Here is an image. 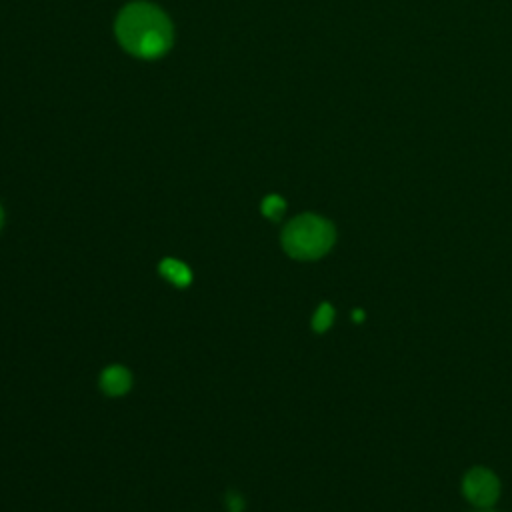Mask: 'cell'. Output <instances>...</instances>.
<instances>
[{"label": "cell", "mask_w": 512, "mask_h": 512, "mask_svg": "<svg viewBox=\"0 0 512 512\" xmlns=\"http://www.w3.org/2000/svg\"><path fill=\"white\" fill-rule=\"evenodd\" d=\"M132 376L124 366H108L100 376V388L108 396H122L130 390Z\"/></svg>", "instance_id": "obj_4"}, {"label": "cell", "mask_w": 512, "mask_h": 512, "mask_svg": "<svg viewBox=\"0 0 512 512\" xmlns=\"http://www.w3.org/2000/svg\"><path fill=\"white\" fill-rule=\"evenodd\" d=\"M118 44L132 56L154 60L164 56L172 46V22L164 10L150 2L126 4L114 22Z\"/></svg>", "instance_id": "obj_1"}, {"label": "cell", "mask_w": 512, "mask_h": 512, "mask_svg": "<svg viewBox=\"0 0 512 512\" xmlns=\"http://www.w3.org/2000/svg\"><path fill=\"white\" fill-rule=\"evenodd\" d=\"M462 486H464L466 498L480 508L490 506L498 498V492H500L498 478L486 468H472L464 476Z\"/></svg>", "instance_id": "obj_3"}, {"label": "cell", "mask_w": 512, "mask_h": 512, "mask_svg": "<svg viewBox=\"0 0 512 512\" xmlns=\"http://www.w3.org/2000/svg\"><path fill=\"white\" fill-rule=\"evenodd\" d=\"M2 222H4V212H2V206H0V228H2Z\"/></svg>", "instance_id": "obj_9"}, {"label": "cell", "mask_w": 512, "mask_h": 512, "mask_svg": "<svg viewBox=\"0 0 512 512\" xmlns=\"http://www.w3.org/2000/svg\"><path fill=\"white\" fill-rule=\"evenodd\" d=\"M226 506L230 512H242L244 510V500L236 492H228L226 496Z\"/></svg>", "instance_id": "obj_8"}, {"label": "cell", "mask_w": 512, "mask_h": 512, "mask_svg": "<svg viewBox=\"0 0 512 512\" xmlns=\"http://www.w3.org/2000/svg\"><path fill=\"white\" fill-rule=\"evenodd\" d=\"M332 318H334L332 306H330V304H322V306L316 310L314 318H312L314 330H316V332H324V330L332 324Z\"/></svg>", "instance_id": "obj_7"}, {"label": "cell", "mask_w": 512, "mask_h": 512, "mask_svg": "<svg viewBox=\"0 0 512 512\" xmlns=\"http://www.w3.org/2000/svg\"><path fill=\"white\" fill-rule=\"evenodd\" d=\"M160 274L176 286H188L192 282L190 268L174 258H166L160 262Z\"/></svg>", "instance_id": "obj_5"}, {"label": "cell", "mask_w": 512, "mask_h": 512, "mask_svg": "<svg viewBox=\"0 0 512 512\" xmlns=\"http://www.w3.org/2000/svg\"><path fill=\"white\" fill-rule=\"evenodd\" d=\"M284 208H286V202L276 194H270L262 200V214L268 216L270 220H278L282 216Z\"/></svg>", "instance_id": "obj_6"}, {"label": "cell", "mask_w": 512, "mask_h": 512, "mask_svg": "<svg viewBox=\"0 0 512 512\" xmlns=\"http://www.w3.org/2000/svg\"><path fill=\"white\" fill-rule=\"evenodd\" d=\"M334 226L316 214H300L282 230L284 250L298 260H314L324 256L334 244Z\"/></svg>", "instance_id": "obj_2"}]
</instances>
